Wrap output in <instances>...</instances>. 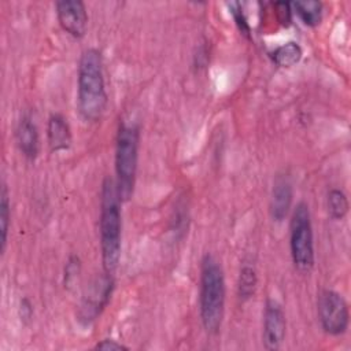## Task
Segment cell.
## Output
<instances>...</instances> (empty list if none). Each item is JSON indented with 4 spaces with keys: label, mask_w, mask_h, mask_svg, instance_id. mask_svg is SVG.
Returning <instances> with one entry per match:
<instances>
[{
    "label": "cell",
    "mask_w": 351,
    "mask_h": 351,
    "mask_svg": "<svg viewBox=\"0 0 351 351\" xmlns=\"http://www.w3.org/2000/svg\"><path fill=\"white\" fill-rule=\"evenodd\" d=\"M108 103L106 90L103 56L99 49H85L78 62L77 74V107L86 122H97Z\"/></svg>",
    "instance_id": "obj_1"
},
{
    "label": "cell",
    "mask_w": 351,
    "mask_h": 351,
    "mask_svg": "<svg viewBox=\"0 0 351 351\" xmlns=\"http://www.w3.org/2000/svg\"><path fill=\"white\" fill-rule=\"evenodd\" d=\"M225 299L226 287L222 266L214 255L206 254L200 262L199 308L202 325L208 335H217L221 330Z\"/></svg>",
    "instance_id": "obj_2"
},
{
    "label": "cell",
    "mask_w": 351,
    "mask_h": 351,
    "mask_svg": "<svg viewBox=\"0 0 351 351\" xmlns=\"http://www.w3.org/2000/svg\"><path fill=\"white\" fill-rule=\"evenodd\" d=\"M121 203L115 180L106 177L100 197V248L103 269L111 274L117 270L121 259Z\"/></svg>",
    "instance_id": "obj_3"
},
{
    "label": "cell",
    "mask_w": 351,
    "mask_h": 351,
    "mask_svg": "<svg viewBox=\"0 0 351 351\" xmlns=\"http://www.w3.org/2000/svg\"><path fill=\"white\" fill-rule=\"evenodd\" d=\"M138 126L125 121L119 122L115 137V184L122 202H128L134 191L138 165Z\"/></svg>",
    "instance_id": "obj_4"
},
{
    "label": "cell",
    "mask_w": 351,
    "mask_h": 351,
    "mask_svg": "<svg viewBox=\"0 0 351 351\" xmlns=\"http://www.w3.org/2000/svg\"><path fill=\"white\" fill-rule=\"evenodd\" d=\"M289 248L295 267L302 273H308L314 267V234L308 206L299 202L292 213Z\"/></svg>",
    "instance_id": "obj_5"
},
{
    "label": "cell",
    "mask_w": 351,
    "mask_h": 351,
    "mask_svg": "<svg viewBox=\"0 0 351 351\" xmlns=\"http://www.w3.org/2000/svg\"><path fill=\"white\" fill-rule=\"evenodd\" d=\"M114 291V278L111 273L104 271L103 274L96 276L90 284L86 287L85 293L82 295L77 319L81 325H90L107 307L111 295Z\"/></svg>",
    "instance_id": "obj_6"
},
{
    "label": "cell",
    "mask_w": 351,
    "mask_h": 351,
    "mask_svg": "<svg viewBox=\"0 0 351 351\" xmlns=\"http://www.w3.org/2000/svg\"><path fill=\"white\" fill-rule=\"evenodd\" d=\"M318 318L325 333L340 336L347 332L350 311L346 299L333 289H324L318 296Z\"/></svg>",
    "instance_id": "obj_7"
},
{
    "label": "cell",
    "mask_w": 351,
    "mask_h": 351,
    "mask_svg": "<svg viewBox=\"0 0 351 351\" xmlns=\"http://www.w3.org/2000/svg\"><path fill=\"white\" fill-rule=\"evenodd\" d=\"M287 332V319L281 304L277 300L267 299L263 311V347L269 351L281 348Z\"/></svg>",
    "instance_id": "obj_8"
},
{
    "label": "cell",
    "mask_w": 351,
    "mask_h": 351,
    "mask_svg": "<svg viewBox=\"0 0 351 351\" xmlns=\"http://www.w3.org/2000/svg\"><path fill=\"white\" fill-rule=\"evenodd\" d=\"M60 27L74 38L85 36L88 29V11L81 0H60L55 3Z\"/></svg>",
    "instance_id": "obj_9"
},
{
    "label": "cell",
    "mask_w": 351,
    "mask_h": 351,
    "mask_svg": "<svg viewBox=\"0 0 351 351\" xmlns=\"http://www.w3.org/2000/svg\"><path fill=\"white\" fill-rule=\"evenodd\" d=\"M293 186L291 178L285 174H278L274 178L270 196V215L273 221L282 222L292 206Z\"/></svg>",
    "instance_id": "obj_10"
},
{
    "label": "cell",
    "mask_w": 351,
    "mask_h": 351,
    "mask_svg": "<svg viewBox=\"0 0 351 351\" xmlns=\"http://www.w3.org/2000/svg\"><path fill=\"white\" fill-rule=\"evenodd\" d=\"M16 144L19 151L29 160H34L40 149V138L36 123L29 115H23L16 126Z\"/></svg>",
    "instance_id": "obj_11"
},
{
    "label": "cell",
    "mask_w": 351,
    "mask_h": 351,
    "mask_svg": "<svg viewBox=\"0 0 351 351\" xmlns=\"http://www.w3.org/2000/svg\"><path fill=\"white\" fill-rule=\"evenodd\" d=\"M48 145L52 152H60L70 148L73 137L67 119L62 114H52L47 123Z\"/></svg>",
    "instance_id": "obj_12"
},
{
    "label": "cell",
    "mask_w": 351,
    "mask_h": 351,
    "mask_svg": "<svg viewBox=\"0 0 351 351\" xmlns=\"http://www.w3.org/2000/svg\"><path fill=\"white\" fill-rule=\"evenodd\" d=\"M292 11L296 12V15L300 18V21L310 27H315L322 21V12L324 5L321 1L315 0H306V1H295L291 3Z\"/></svg>",
    "instance_id": "obj_13"
},
{
    "label": "cell",
    "mask_w": 351,
    "mask_h": 351,
    "mask_svg": "<svg viewBox=\"0 0 351 351\" xmlns=\"http://www.w3.org/2000/svg\"><path fill=\"white\" fill-rule=\"evenodd\" d=\"M303 51L302 47L295 41H288L280 47H277L271 52L273 62L280 67H292L302 59Z\"/></svg>",
    "instance_id": "obj_14"
},
{
    "label": "cell",
    "mask_w": 351,
    "mask_h": 351,
    "mask_svg": "<svg viewBox=\"0 0 351 351\" xmlns=\"http://www.w3.org/2000/svg\"><path fill=\"white\" fill-rule=\"evenodd\" d=\"M258 287V274L254 266L243 265L237 280V295L241 302H247L254 298Z\"/></svg>",
    "instance_id": "obj_15"
},
{
    "label": "cell",
    "mask_w": 351,
    "mask_h": 351,
    "mask_svg": "<svg viewBox=\"0 0 351 351\" xmlns=\"http://www.w3.org/2000/svg\"><path fill=\"white\" fill-rule=\"evenodd\" d=\"M10 195H8V188L3 182L1 185V192H0V251L4 254L5 247H7V239H8V228H10Z\"/></svg>",
    "instance_id": "obj_16"
},
{
    "label": "cell",
    "mask_w": 351,
    "mask_h": 351,
    "mask_svg": "<svg viewBox=\"0 0 351 351\" xmlns=\"http://www.w3.org/2000/svg\"><path fill=\"white\" fill-rule=\"evenodd\" d=\"M328 213L333 219H343L350 208L348 197L341 189H330L326 199Z\"/></svg>",
    "instance_id": "obj_17"
},
{
    "label": "cell",
    "mask_w": 351,
    "mask_h": 351,
    "mask_svg": "<svg viewBox=\"0 0 351 351\" xmlns=\"http://www.w3.org/2000/svg\"><path fill=\"white\" fill-rule=\"evenodd\" d=\"M226 5H228V8H229L230 15L233 16V21H234V23H236L239 32H240L243 36H245V37L250 38V37H251V27H250V23H248V21H247V18H245V14H244V10H243L241 4L237 3V1H230V3H228Z\"/></svg>",
    "instance_id": "obj_18"
},
{
    "label": "cell",
    "mask_w": 351,
    "mask_h": 351,
    "mask_svg": "<svg viewBox=\"0 0 351 351\" xmlns=\"http://www.w3.org/2000/svg\"><path fill=\"white\" fill-rule=\"evenodd\" d=\"M80 274H81V261L77 255H71L64 266V276H63L64 288L71 289L78 281Z\"/></svg>",
    "instance_id": "obj_19"
},
{
    "label": "cell",
    "mask_w": 351,
    "mask_h": 351,
    "mask_svg": "<svg viewBox=\"0 0 351 351\" xmlns=\"http://www.w3.org/2000/svg\"><path fill=\"white\" fill-rule=\"evenodd\" d=\"M273 8H274V14H276V18L277 21L282 25V26H289L291 22H292V7H291V3L288 1H277L273 4Z\"/></svg>",
    "instance_id": "obj_20"
},
{
    "label": "cell",
    "mask_w": 351,
    "mask_h": 351,
    "mask_svg": "<svg viewBox=\"0 0 351 351\" xmlns=\"http://www.w3.org/2000/svg\"><path fill=\"white\" fill-rule=\"evenodd\" d=\"M96 350H104V351H121V350H129L125 344L114 340V339H103L95 346Z\"/></svg>",
    "instance_id": "obj_21"
}]
</instances>
